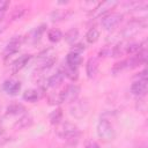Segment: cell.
<instances>
[{"mask_svg":"<svg viewBox=\"0 0 148 148\" xmlns=\"http://www.w3.org/2000/svg\"><path fill=\"white\" fill-rule=\"evenodd\" d=\"M32 123H34L32 117H30V116H23V117H21V118L14 124V127L17 128V130H23V128H27V127L31 126Z\"/></svg>","mask_w":148,"mask_h":148,"instance_id":"16","label":"cell"},{"mask_svg":"<svg viewBox=\"0 0 148 148\" xmlns=\"http://www.w3.org/2000/svg\"><path fill=\"white\" fill-rule=\"evenodd\" d=\"M98 5H99V2H92V1H88V2H84V3H83V7H84L87 10L94 12Z\"/></svg>","mask_w":148,"mask_h":148,"instance_id":"33","label":"cell"},{"mask_svg":"<svg viewBox=\"0 0 148 148\" xmlns=\"http://www.w3.org/2000/svg\"><path fill=\"white\" fill-rule=\"evenodd\" d=\"M126 67H127V61H126V60H121V61H118V62H116V64L113 65L112 72H113V74H118L119 72H121V71L125 69Z\"/></svg>","mask_w":148,"mask_h":148,"instance_id":"29","label":"cell"},{"mask_svg":"<svg viewBox=\"0 0 148 148\" xmlns=\"http://www.w3.org/2000/svg\"><path fill=\"white\" fill-rule=\"evenodd\" d=\"M123 21V14L120 13H109L104 17H102V25L105 30L111 31L116 29L120 22Z\"/></svg>","mask_w":148,"mask_h":148,"instance_id":"2","label":"cell"},{"mask_svg":"<svg viewBox=\"0 0 148 148\" xmlns=\"http://www.w3.org/2000/svg\"><path fill=\"white\" fill-rule=\"evenodd\" d=\"M47 38H49L50 42L57 43V42H59L62 38V32L59 29H56V28L54 29H51L49 31V34H47Z\"/></svg>","mask_w":148,"mask_h":148,"instance_id":"23","label":"cell"},{"mask_svg":"<svg viewBox=\"0 0 148 148\" xmlns=\"http://www.w3.org/2000/svg\"><path fill=\"white\" fill-rule=\"evenodd\" d=\"M25 9H27V8H25L24 6H22V5L16 6V7L13 9V12H12V15H10L12 20H13V21H15V20L21 18V17L23 16V14L25 13Z\"/></svg>","mask_w":148,"mask_h":148,"instance_id":"26","label":"cell"},{"mask_svg":"<svg viewBox=\"0 0 148 148\" xmlns=\"http://www.w3.org/2000/svg\"><path fill=\"white\" fill-rule=\"evenodd\" d=\"M146 59H147V51H146V49H142L140 52H138L136 54L131 57L128 60H126L127 61V67H130V68L138 67V66L145 64Z\"/></svg>","mask_w":148,"mask_h":148,"instance_id":"8","label":"cell"},{"mask_svg":"<svg viewBox=\"0 0 148 148\" xmlns=\"http://www.w3.org/2000/svg\"><path fill=\"white\" fill-rule=\"evenodd\" d=\"M39 98V91L37 89H28L23 92V99L30 103H35Z\"/></svg>","mask_w":148,"mask_h":148,"instance_id":"18","label":"cell"},{"mask_svg":"<svg viewBox=\"0 0 148 148\" xmlns=\"http://www.w3.org/2000/svg\"><path fill=\"white\" fill-rule=\"evenodd\" d=\"M64 79H65V74H64V72H61V71H58V72H56L54 74H52L49 79H47V84H49V87H58L62 81H64Z\"/></svg>","mask_w":148,"mask_h":148,"instance_id":"14","label":"cell"},{"mask_svg":"<svg viewBox=\"0 0 148 148\" xmlns=\"http://www.w3.org/2000/svg\"><path fill=\"white\" fill-rule=\"evenodd\" d=\"M2 133V126H1V124H0V134Z\"/></svg>","mask_w":148,"mask_h":148,"instance_id":"37","label":"cell"},{"mask_svg":"<svg viewBox=\"0 0 148 148\" xmlns=\"http://www.w3.org/2000/svg\"><path fill=\"white\" fill-rule=\"evenodd\" d=\"M47 27H46V24H40L39 27H37L32 32H31V39H32V43H36V42H38L39 39H40V37H42V35L44 34V31H45V29H46Z\"/></svg>","mask_w":148,"mask_h":148,"instance_id":"20","label":"cell"},{"mask_svg":"<svg viewBox=\"0 0 148 148\" xmlns=\"http://www.w3.org/2000/svg\"><path fill=\"white\" fill-rule=\"evenodd\" d=\"M98 38H99V31L96 28H90L88 30L87 35H86L87 42L90 43V44H94V43H96L98 40Z\"/></svg>","mask_w":148,"mask_h":148,"instance_id":"19","label":"cell"},{"mask_svg":"<svg viewBox=\"0 0 148 148\" xmlns=\"http://www.w3.org/2000/svg\"><path fill=\"white\" fill-rule=\"evenodd\" d=\"M88 108L89 106L86 101H74L71 106V113L76 118H81L86 116V113L88 112Z\"/></svg>","mask_w":148,"mask_h":148,"instance_id":"7","label":"cell"},{"mask_svg":"<svg viewBox=\"0 0 148 148\" xmlns=\"http://www.w3.org/2000/svg\"><path fill=\"white\" fill-rule=\"evenodd\" d=\"M21 42H22V38H21L20 36L13 37V38L9 40V43L7 44L6 49H5V52H3L5 57L7 58V57H10L12 54L16 53V52L18 51L20 46H21Z\"/></svg>","mask_w":148,"mask_h":148,"instance_id":"11","label":"cell"},{"mask_svg":"<svg viewBox=\"0 0 148 148\" xmlns=\"http://www.w3.org/2000/svg\"><path fill=\"white\" fill-rule=\"evenodd\" d=\"M3 29H5V28H3V25H2V24H0V34L3 31Z\"/></svg>","mask_w":148,"mask_h":148,"instance_id":"36","label":"cell"},{"mask_svg":"<svg viewBox=\"0 0 148 148\" xmlns=\"http://www.w3.org/2000/svg\"><path fill=\"white\" fill-rule=\"evenodd\" d=\"M2 88L3 90L8 94V95H12V96H15L18 94V91L21 90V82L17 81V80H14V79H9V80H6L2 84Z\"/></svg>","mask_w":148,"mask_h":148,"instance_id":"9","label":"cell"},{"mask_svg":"<svg viewBox=\"0 0 148 148\" xmlns=\"http://www.w3.org/2000/svg\"><path fill=\"white\" fill-rule=\"evenodd\" d=\"M110 54H111V51H109L108 47H105V49L99 51V57H106V56H110Z\"/></svg>","mask_w":148,"mask_h":148,"instance_id":"34","label":"cell"},{"mask_svg":"<svg viewBox=\"0 0 148 148\" xmlns=\"http://www.w3.org/2000/svg\"><path fill=\"white\" fill-rule=\"evenodd\" d=\"M86 148H99V145L97 143V142H89L87 146H86Z\"/></svg>","mask_w":148,"mask_h":148,"instance_id":"35","label":"cell"},{"mask_svg":"<svg viewBox=\"0 0 148 148\" xmlns=\"http://www.w3.org/2000/svg\"><path fill=\"white\" fill-rule=\"evenodd\" d=\"M147 89H148V83L147 80L145 79H138L131 86V92L138 96H143L147 92Z\"/></svg>","mask_w":148,"mask_h":148,"instance_id":"10","label":"cell"},{"mask_svg":"<svg viewBox=\"0 0 148 148\" xmlns=\"http://www.w3.org/2000/svg\"><path fill=\"white\" fill-rule=\"evenodd\" d=\"M69 14H71V12H68V10L57 9V10H54V12L51 14V18H52L53 22H56V21H60V20L67 18V16H68Z\"/></svg>","mask_w":148,"mask_h":148,"instance_id":"21","label":"cell"},{"mask_svg":"<svg viewBox=\"0 0 148 148\" xmlns=\"http://www.w3.org/2000/svg\"><path fill=\"white\" fill-rule=\"evenodd\" d=\"M61 118H62V110L60 108H58L54 111H52L50 113V117H49L51 124H58L61 120Z\"/></svg>","mask_w":148,"mask_h":148,"instance_id":"25","label":"cell"},{"mask_svg":"<svg viewBox=\"0 0 148 148\" xmlns=\"http://www.w3.org/2000/svg\"><path fill=\"white\" fill-rule=\"evenodd\" d=\"M49 102H50V104H60V103H62V97H61V94H60V91L59 92H57V94H52L50 97H49Z\"/></svg>","mask_w":148,"mask_h":148,"instance_id":"30","label":"cell"},{"mask_svg":"<svg viewBox=\"0 0 148 148\" xmlns=\"http://www.w3.org/2000/svg\"><path fill=\"white\" fill-rule=\"evenodd\" d=\"M118 3V1L116 0H109V1H104V2H99V5L96 7V9L94 12H91L94 17H104L105 15H108L109 13H111L110 10Z\"/></svg>","mask_w":148,"mask_h":148,"instance_id":"4","label":"cell"},{"mask_svg":"<svg viewBox=\"0 0 148 148\" xmlns=\"http://www.w3.org/2000/svg\"><path fill=\"white\" fill-rule=\"evenodd\" d=\"M97 72H98V60L96 58H90L87 61V65H86L87 76L89 79H92V77H95V75L97 74Z\"/></svg>","mask_w":148,"mask_h":148,"instance_id":"13","label":"cell"},{"mask_svg":"<svg viewBox=\"0 0 148 148\" xmlns=\"http://www.w3.org/2000/svg\"><path fill=\"white\" fill-rule=\"evenodd\" d=\"M64 74H65V76H67L72 81H76L77 77H79V72H77V68L76 67H69V66H67L66 69L64 71Z\"/></svg>","mask_w":148,"mask_h":148,"instance_id":"24","label":"cell"},{"mask_svg":"<svg viewBox=\"0 0 148 148\" xmlns=\"http://www.w3.org/2000/svg\"><path fill=\"white\" fill-rule=\"evenodd\" d=\"M77 37H79V30L76 28H72L65 34V40L69 44H73L77 39Z\"/></svg>","mask_w":148,"mask_h":148,"instance_id":"22","label":"cell"},{"mask_svg":"<svg viewBox=\"0 0 148 148\" xmlns=\"http://www.w3.org/2000/svg\"><path fill=\"white\" fill-rule=\"evenodd\" d=\"M135 148H143V147H135Z\"/></svg>","mask_w":148,"mask_h":148,"instance_id":"38","label":"cell"},{"mask_svg":"<svg viewBox=\"0 0 148 148\" xmlns=\"http://www.w3.org/2000/svg\"><path fill=\"white\" fill-rule=\"evenodd\" d=\"M8 7H9V1H7V0H0V21L3 17V15H5L6 10L8 9Z\"/></svg>","mask_w":148,"mask_h":148,"instance_id":"31","label":"cell"},{"mask_svg":"<svg viewBox=\"0 0 148 148\" xmlns=\"http://www.w3.org/2000/svg\"><path fill=\"white\" fill-rule=\"evenodd\" d=\"M58 135L61 136L62 139H67V140L75 139V138H77V135H79V130H77V127H76L74 124L66 121V123H64V124L59 127V130H58Z\"/></svg>","mask_w":148,"mask_h":148,"instance_id":"3","label":"cell"},{"mask_svg":"<svg viewBox=\"0 0 148 148\" xmlns=\"http://www.w3.org/2000/svg\"><path fill=\"white\" fill-rule=\"evenodd\" d=\"M146 27V23L142 22L141 20H133L131 21L123 30V35L125 37H132L135 34H138L141 29H143Z\"/></svg>","mask_w":148,"mask_h":148,"instance_id":"6","label":"cell"},{"mask_svg":"<svg viewBox=\"0 0 148 148\" xmlns=\"http://www.w3.org/2000/svg\"><path fill=\"white\" fill-rule=\"evenodd\" d=\"M25 111V108L20 104V103H13L10 105L7 106L6 109V113L7 114H12V116H16V114H21Z\"/></svg>","mask_w":148,"mask_h":148,"instance_id":"17","label":"cell"},{"mask_svg":"<svg viewBox=\"0 0 148 148\" xmlns=\"http://www.w3.org/2000/svg\"><path fill=\"white\" fill-rule=\"evenodd\" d=\"M97 134L104 141H111L116 136V132L111 123L106 119H101L97 124Z\"/></svg>","mask_w":148,"mask_h":148,"instance_id":"1","label":"cell"},{"mask_svg":"<svg viewBox=\"0 0 148 148\" xmlns=\"http://www.w3.org/2000/svg\"><path fill=\"white\" fill-rule=\"evenodd\" d=\"M30 59H31V54H23V56L18 57V58L12 64V66H10L12 72H13V73H17L18 71H21V69L29 62Z\"/></svg>","mask_w":148,"mask_h":148,"instance_id":"12","label":"cell"},{"mask_svg":"<svg viewBox=\"0 0 148 148\" xmlns=\"http://www.w3.org/2000/svg\"><path fill=\"white\" fill-rule=\"evenodd\" d=\"M124 44L123 43H118L116 46H113V49H112V51H111V54H112V57H120V56H123L124 54Z\"/></svg>","mask_w":148,"mask_h":148,"instance_id":"28","label":"cell"},{"mask_svg":"<svg viewBox=\"0 0 148 148\" xmlns=\"http://www.w3.org/2000/svg\"><path fill=\"white\" fill-rule=\"evenodd\" d=\"M84 49H86V46H84L83 43H76V44H74L72 46V51L71 52H74V53H79L80 54L81 52L84 51Z\"/></svg>","mask_w":148,"mask_h":148,"instance_id":"32","label":"cell"},{"mask_svg":"<svg viewBox=\"0 0 148 148\" xmlns=\"http://www.w3.org/2000/svg\"><path fill=\"white\" fill-rule=\"evenodd\" d=\"M142 49H145V47H142V44H140V43H131V44H128L126 46V51L125 52H127L128 54H136Z\"/></svg>","mask_w":148,"mask_h":148,"instance_id":"27","label":"cell"},{"mask_svg":"<svg viewBox=\"0 0 148 148\" xmlns=\"http://www.w3.org/2000/svg\"><path fill=\"white\" fill-rule=\"evenodd\" d=\"M82 62V58L79 53H74V52H69L66 57V64L69 67H76Z\"/></svg>","mask_w":148,"mask_h":148,"instance_id":"15","label":"cell"},{"mask_svg":"<svg viewBox=\"0 0 148 148\" xmlns=\"http://www.w3.org/2000/svg\"><path fill=\"white\" fill-rule=\"evenodd\" d=\"M80 92V87L76 84H68L65 89H62L60 91L61 97H62V102H74L76 101L77 96Z\"/></svg>","mask_w":148,"mask_h":148,"instance_id":"5","label":"cell"}]
</instances>
